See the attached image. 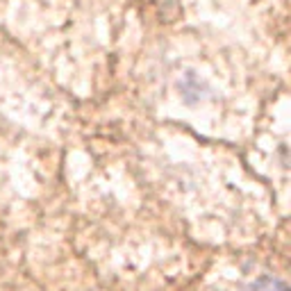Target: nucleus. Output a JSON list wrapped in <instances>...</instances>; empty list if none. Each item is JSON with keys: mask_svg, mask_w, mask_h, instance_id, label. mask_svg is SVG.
I'll list each match as a JSON object with an SVG mask.
<instances>
[{"mask_svg": "<svg viewBox=\"0 0 291 291\" xmlns=\"http://www.w3.org/2000/svg\"><path fill=\"white\" fill-rule=\"evenodd\" d=\"M241 291H286V284L277 277H259V280H253L250 284H246Z\"/></svg>", "mask_w": 291, "mask_h": 291, "instance_id": "f257e3e1", "label": "nucleus"}]
</instances>
